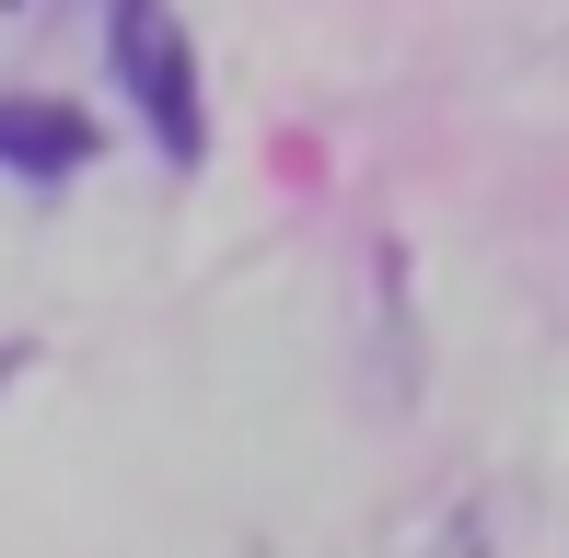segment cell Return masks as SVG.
Segmentation results:
<instances>
[{"label":"cell","instance_id":"obj_1","mask_svg":"<svg viewBox=\"0 0 569 558\" xmlns=\"http://www.w3.org/2000/svg\"><path fill=\"white\" fill-rule=\"evenodd\" d=\"M117 70H128V93L151 106L163 151L198 163V59H187V36H174L163 0H117Z\"/></svg>","mask_w":569,"mask_h":558},{"label":"cell","instance_id":"obj_2","mask_svg":"<svg viewBox=\"0 0 569 558\" xmlns=\"http://www.w3.org/2000/svg\"><path fill=\"white\" fill-rule=\"evenodd\" d=\"M0 151L36 163V175H59V163H82V117H59V106H0Z\"/></svg>","mask_w":569,"mask_h":558}]
</instances>
